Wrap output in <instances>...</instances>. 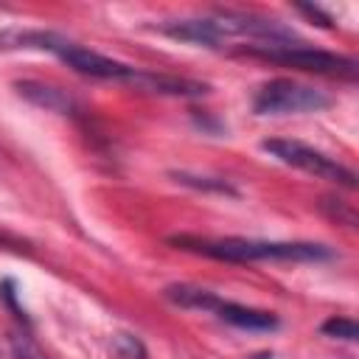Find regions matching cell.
Listing matches in <instances>:
<instances>
[{"label": "cell", "instance_id": "1", "mask_svg": "<svg viewBox=\"0 0 359 359\" xmlns=\"http://www.w3.org/2000/svg\"><path fill=\"white\" fill-rule=\"evenodd\" d=\"M168 244L185 252L208 255L216 261H233V264H247V261H283V264H317L334 258V250L325 244L314 241H261V238H208V236H171Z\"/></svg>", "mask_w": 359, "mask_h": 359}, {"label": "cell", "instance_id": "2", "mask_svg": "<svg viewBox=\"0 0 359 359\" xmlns=\"http://www.w3.org/2000/svg\"><path fill=\"white\" fill-rule=\"evenodd\" d=\"M165 297L180 309L216 314L219 320H224L236 328H247V331H272V328H278V317L272 311L241 306V303H233V300H222L216 292L194 286V283H171V286H165Z\"/></svg>", "mask_w": 359, "mask_h": 359}, {"label": "cell", "instance_id": "3", "mask_svg": "<svg viewBox=\"0 0 359 359\" xmlns=\"http://www.w3.org/2000/svg\"><path fill=\"white\" fill-rule=\"evenodd\" d=\"M331 107V98L303 81L294 79H269L261 84L252 95V112L255 115H306V112H323Z\"/></svg>", "mask_w": 359, "mask_h": 359}, {"label": "cell", "instance_id": "4", "mask_svg": "<svg viewBox=\"0 0 359 359\" xmlns=\"http://www.w3.org/2000/svg\"><path fill=\"white\" fill-rule=\"evenodd\" d=\"M244 53L266 59V62H278L286 67H297L306 73H323V76H345L353 79L356 76V62L339 53H328L320 48H311L306 42H286V45H247Z\"/></svg>", "mask_w": 359, "mask_h": 359}, {"label": "cell", "instance_id": "5", "mask_svg": "<svg viewBox=\"0 0 359 359\" xmlns=\"http://www.w3.org/2000/svg\"><path fill=\"white\" fill-rule=\"evenodd\" d=\"M261 149L269 151L283 165H292L297 171H306V174L328 180V182H337L342 188H356V174L351 168H345L342 163H337L334 157L323 154L320 149H314L309 143H300L292 137H266L261 143Z\"/></svg>", "mask_w": 359, "mask_h": 359}, {"label": "cell", "instance_id": "6", "mask_svg": "<svg viewBox=\"0 0 359 359\" xmlns=\"http://www.w3.org/2000/svg\"><path fill=\"white\" fill-rule=\"evenodd\" d=\"M17 90H20L22 98L34 101L36 107L53 109V112H65V115H67V112H73V107H76V101H73L65 90L50 87V84H42V81H20Z\"/></svg>", "mask_w": 359, "mask_h": 359}, {"label": "cell", "instance_id": "7", "mask_svg": "<svg viewBox=\"0 0 359 359\" xmlns=\"http://www.w3.org/2000/svg\"><path fill=\"white\" fill-rule=\"evenodd\" d=\"M109 359H149V351L140 337L129 331H115L109 337Z\"/></svg>", "mask_w": 359, "mask_h": 359}, {"label": "cell", "instance_id": "8", "mask_svg": "<svg viewBox=\"0 0 359 359\" xmlns=\"http://www.w3.org/2000/svg\"><path fill=\"white\" fill-rule=\"evenodd\" d=\"M8 345L14 359H48V353L36 345V339L28 331H11L8 334Z\"/></svg>", "mask_w": 359, "mask_h": 359}, {"label": "cell", "instance_id": "9", "mask_svg": "<svg viewBox=\"0 0 359 359\" xmlns=\"http://www.w3.org/2000/svg\"><path fill=\"white\" fill-rule=\"evenodd\" d=\"M177 182L182 185H191V188H199V191H219V194H227V196H236L238 191L227 182V180H219V177H194V174H174Z\"/></svg>", "mask_w": 359, "mask_h": 359}, {"label": "cell", "instance_id": "10", "mask_svg": "<svg viewBox=\"0 0 359 359\" xmlns=\"http://www.w3.org/2000/svg\"><path fill=\"white\" fill-rule=\"evenodd\" d=\"M320 331H323L325 337L345 339V342H356V337H359V328H356V323H353L351 317H331V320H325V323L320 325Z\"/></svg>", "mask_w": 359, "mask_h": 359}]
</instances>
